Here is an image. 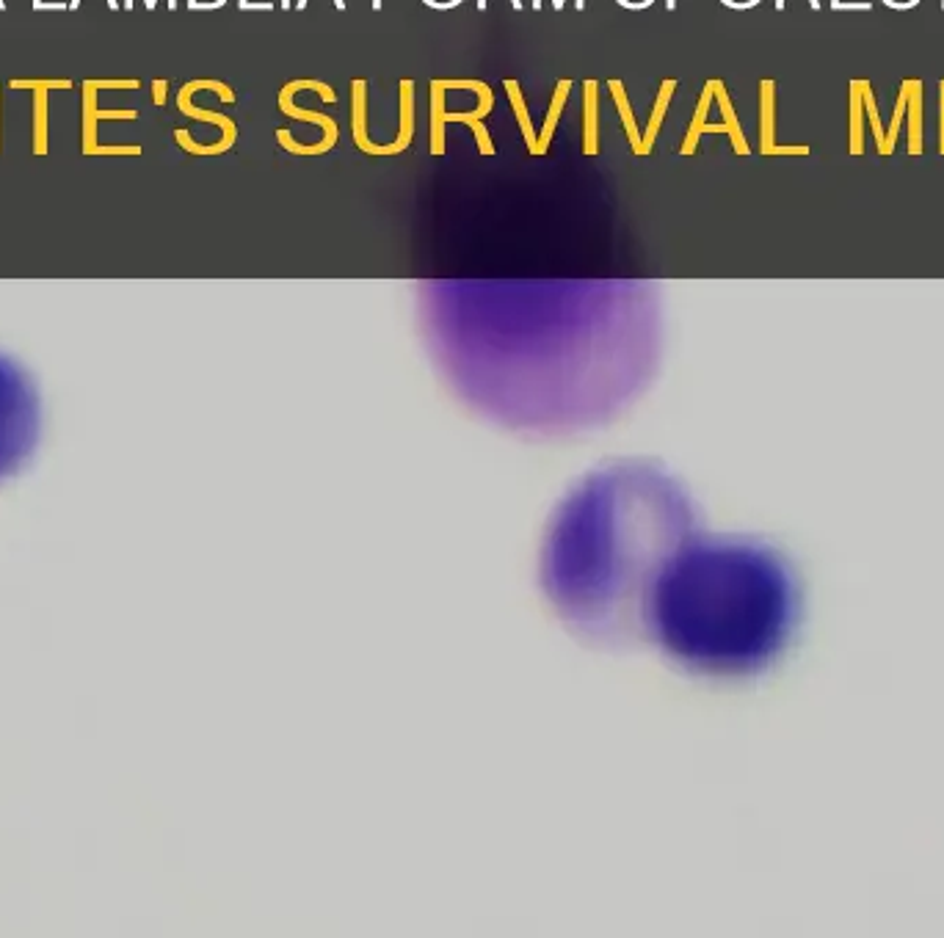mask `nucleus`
Listing matches in <instances>:
<instances>
[{"instance_id":"obj_1","label":"nucleus","mask_w":944,"mask_h":938,"mask_svg":"<svg viewBox=\"0 0 944 938\" xmlns=\"http://www.w3.org/2000/svg\"><path fill=\"white\" fill-rule=\"evenodd\" d=\"M434 337L472 403L528 428L605 417L655 356L649 315L622 304H453L437 312Z\"/></svg>"},{"instance_id":"obj_5","label":"nucleus","mask_w":944,"mask_h":938,"mask_svg":"<svg viewBox=\"0 0 944 938\" xmlns=\"http://www.w3.org/2000/svg\"><path fill=\"white\" fill-rule=\"evenodd\" d=\"M445 119H459V122H467V125L475 127V133H478V144H481V152H484V155H495V147L489 144V136H486V130H484V127H481V125H475V116H467V114H448V116H445Z\"/></svg>"},{"instance_id":"obj_3","label":"nucleus","mask_w":944,"mask_h":938,"mask_svg":"<svg viewBox=\"0 0 944 938\" xmlns=\"http://www.w3.org/2000/svg\"><path fill=\"white\" fill-rule=\"evenodd\" d=\"M793 618L795 585L771 550L688 541L657 580L646 632L693 671L749 674L776 657Z\"/></svg>"},{"instance_id":"obj_4","label":"nucleus","mask_w":944,"mask_h":938,"mask_svg":"<svg viewBox=\"0 0 944 938\" xmlns=\"http://www.w3.org/2000/svg\"><path fill=\"white\" fill-rule=\"evenodd\" d=\"M34 436V398L12 367L0 362V472L23 456Z\"/></svg>"},{"instance_id":"obj_2","label":"nucleus","mask_w":944,"mask_h":938,"mask_svg":"<svg viewBox=\"0 0 944 938\" xmlns=\"http://www.w3.org/2000/svg\"><path fill=\"white\" fill-rule=\"evenodd\" d=\"M693 541V508L652 467H613L566 497L542 547V588L558 616L602 643L635 641L660 574Z\"/></svg>"}]
</instances>
